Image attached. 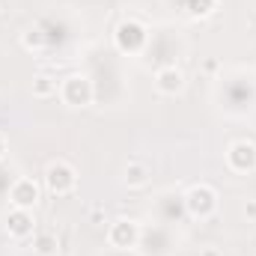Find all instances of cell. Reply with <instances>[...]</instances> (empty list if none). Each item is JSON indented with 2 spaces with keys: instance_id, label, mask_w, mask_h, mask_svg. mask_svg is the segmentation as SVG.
<instances>
[{
  "instance_id": "1",
  "label": "cell",
  "mask_w": 256,
  "mask_h": 256,
  "mask_svg": "<svg viewBox=\"0 0 256 256\" xmlns=\"http://www.w3.org/2000/svg\"><path fill=\"white\" fill-rule=\"evenodd\" d=\"M45 185L54 196H66V194L74 191L78 185V176H74V167L66 164V161H51L48 170H45Z\"/></svg>"
},
{
  "instance_id": "2",
  "label": "cell",
  "mask_w": 256,
  "mask_h": 256,
  "mask_svg": "<svg viewBox=\"0 0 256 256\" xmlns=\"http://www.w3.org/2000/svg\"><path fill=\"white\" fill-rule=\"evenodd\" d=\"M60 96H63L66 104H72V108H86V104L92 102L96 90H92V80H90V78H84V74H68L63 84H60Z\"/></svg>"
},
{
  "instance_id": "3",
  "label": "cell",
  "mask_w": 256,
  "mask_h": 256,
  "mask_svg": "<svg viewBox=\"0 0 256 256\" xmlns=\"http://www.w3.org/2000/svg\"><path fill=\"white\" fill-rule=\"evenodd\" d=\"M185 206H188V212H191L194 218L206 220L218 208V191L212 185H194L191 191H188V196H185Z\"/></svg>"
},
{
  "instance_id": "4",
  "label": "cell",
  "mask_w": 256,
  "mask_h": 256,
  "mask_svg": "<svg viewBox=\"0 0 256 256\" xmlns=\"http://www.w3.org/2000/svg\"><path fill=\"white\" fill-rule=\"evenodd\" d=\"M226 164L236 173H254L256 170V143H250V140L232 143L230 152H226Z\"/></svg>"
},
{
  "instance_id": "5",
  "label": "cell",
  "mask_w": 256,
  "mask_h": 256,
  "mask_svg": "<svg viewBox=\"0 0 256 256\" xmlns=\"http://www.w3.org/2000/svg\"><path fill=\"white\" fill-rule=\"evenodd\" d=\"M146 27L140 24V21H122L120 27H116V45L128 51V54H137V51H143V45H146Z\"/></svg>"
},
{
  "instance_id": "6",
  "label": "cell",
  "mask_w": 256,
  "mask_h": 256,
  "mask_svg": "<svg viewBox=\"0 0 256 256\" xmlns=\"http://www.w3.org/2000/svg\"><path fill=\"white\" fill-rule=\"evenodd\" d=\"M39 185L33 182V179H27V176H21V179H15L12 185H9V202H12V208H30L33 212V206L39 202Z\"/></svg>"
},
{
  "instance_id": "7",
  "label": "cell",
  "mask_w": 256,
  "mask_h": 256,
  "mask_svg": "<svg viewBox=\"0 0 256 256\" xmlns=\"http://www.w3.org/2000/svg\"><path fill=\"white\" fill-rule=\"evenodd\" d=\"M137 238H140V226H137L134 220H116V224H110V230H108V242H110L114 248H120V250L134 248Z\"/></svg>"
},
{
  "instance_id": "8",
  "label": "cell",
  "mask_w": 256,
  "mask_h": 256,
  "mask_svg": "<svg viewBox=\"0 0 256 256\" xmlns=\"http://www.w3.org/2000/svg\"><path fill=\"white\" fill-rule=\"evenodd\" d=\"M33 230H36V220H33V212L30 208H12L9 212V218H6V232L12 236V238H27V236H33Z\"/></svg>"
},
{
  "instance_id": "9",
  "label": "cell",
  "mask_w": 256,
  "mask_h": 256,
  "mask_svg": "<svg viewBox=\"0 0 256 256\" xmlns=\"http://www.w3.org/2000/svg\"><path fill=\"white\" fill-rule=\"evenodd\" d=\"M182 86H185V74L176 66H164L155 72V90L161 96H176V92H182Z\"/></svg>"
},
{
  "instance_id": "10",
  "label": "cell",
  "mask_w": 256,
  "mask_h": 256,
  "mask_svg": "<svg viewBox=\"0 0 256 256\" xmlns=\"http://www.w3.org/2000/svg\"><path fill=\"white\" fill-rule=\"evenodd\" d=\"M122 182H126L128 188H143L149 182V167L140 164V161H131L126 167V173H122Z\"/></svg>"
},
{
  "instance_id": "11",
  "label": "cell",
  "mask_w": 256,
  "mask_h": 256,
  "mask_svg": "<svg viewBox=\"0 0 256 256\" xmlns=\"http://www.w3.org/2000/svg\"><path fill=\"white\" fill-rule=\"evenodd\" d=\"M33 248L39 256H57V236L54 232H36Z\"/></svg>"
},
{
  "instance_id": "12",
  "label": "cell",
  "mask_w": 256,
  "mask_h": 256,
  "mask_svg": "<svg viewBox=\"0 0 256 256\" xmlns=\"http://www.w3.org/2000/svg\"><path fill=\"white\" fill-rule=\"evenodd\" d=\"M57 92V80L51 78V74H36L33 78V96L36 98H48V96H54Z\"/></svg>"
},
{
  "instance_id": "13",
  "label": "cell",
  "mask_w": 256,
  "mask_h": 256,
  "mask_svg": "<svg viewBox=\"0 0 256 256\" xmlns=\"http://www.w3.org/2000/svg\"><path fill=\"white\" fill-rule=\"evenodd\" d=\"M21 42H24V48H33V51L45 48V36H42V30H27Z\"/></svg>"
},
{
  "instance_id": "14",
  "label": "cell",
  "mask_w": 256,
  "mask_h": 256,
  "mask_svg": "<svg viewBox=\"0 0 256 256\" xmlns=\"http://www.w3.org/2000/svg\"><path fill=\"white\" fill-rule=\"evenodd\" d=\"M214 9V0H191V15H208Z\"/></svg>"
},
{
  "instance_id": "15",
  "label": "cell",
  "mask_w": 256,
  "mask_h": 256,
  "mask_svg": "<svg viewBox=\"0 0 256 256\" xmlns=\"http://www.w3.org/2000/svg\"><path fill=\"white\" fill-rule=\"evenodd\" d=\"M244 214H248L250 220H256V200H248V206H244Z\"/></svg>"
},
{
  "instance_id": "16",
  "label": "cell",
  "mask_w": 256,
  "mask_h": 256,
  "mask_svg": "<svg viewBox=\"0 0 256 256\" xmlns=\"http://www.w3.org/2000/svg\"><path fill=\"white\" fill-rule=\"evenodd\" d=\"M200 256H224V254H220V250H214V248H208V250H202Z\"/></svg>"
},
{
  "instance_id": "17",
  "label": "cell",
  "mask_w": 256,
  "mask_h": 256,
  "mask_svg": "<svg viewBox=\"0 0 256 256\" xmlns=\"http://www.w3.org/2000/svg\"><path fill=\"white\" fill-rule=\"evenodd\" d=\"M3 152H6V140H3V134H0V158H3Z\"/></svg>"
}]
</instances>
